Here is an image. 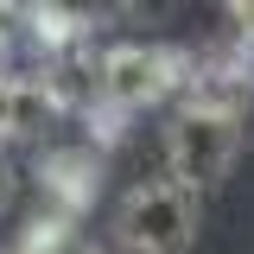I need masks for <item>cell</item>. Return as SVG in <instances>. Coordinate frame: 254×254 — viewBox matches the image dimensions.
<instances>
[{
    "instance_id": "3",
    "label": "cell",
    "mask_w": 254,
    "mask_h": 254,
    "mask_svg": "<svg viewBox=\"0 0 254 254\" xmlns=\"http://www.w3.org/2000/svg\"><path fill=\"white\" fill-rule=\"evenodd\" d=\"M185 83V51L153 45V38H133L102 51V108L108 115H140Z\"/></svg>"
},
{
    "instance_id": "5",
    "label": "cell",
    "mask_w": 254,
    "mask_h": 254,
    "mask_svg": "<svg viewBox=\"0 0 254 254\" xmlns=\"http://www.w3.org/2000/svg\"><path fill=\"white\" fill-rule=\"evenodd\" d=\"M6 203H13V165L0 159V210H6Z\"/></svg>"
},
{
    "instance_id": "6",
    "label": "cell",
    "mask_w": 254,
    "mask_h": 254,
    "mask_svg": "<svg viewBox=\"0 0 254 254\" xmlns=\"http://www.w3.org/2000/svg\"><path fill=\"white\" fill-rule=\"evenodd\" d=\"M0 51H6V26H0ZM0 70H6V64H0Z\"/></svg>"
},
{
    "instance_id": "1",
    "label": "cell",
    "mask_w": 254,
    "mask_h": 254,
    "mask_svg": "<svg viewBox=\"0 0 254 254\" xmlns=\"http://www.w3.org/2000/svg\"><path fill=\"white\" fill-rule=\"evenodd\" d=\"M165 165H172V185L197 190V197L210 185H222L235 165V108L185 102L165 127Z\"/></svg>"
},
{
    "instance_id": "4",
    "label": "cell",
    "mask_w": 254,
    "mask_h": 254,
    "mask_svg": "<svg viewBox=\"0 0 254 254\" xmlns=\"http://www.w3.org/2000/svg\"><path fill=\"white\" fill-rule=\"evenodd\" d=\"M0 140H13V70H0Z\"/></svg>"
},
{
    "instance_id": "2",
    "label": "cell",
    "mask_w": 254,
    "mask_h": 254,
    "mask_svg": "<svg viewBox=\"0 0 254 254\" xmlns=\"http://www.w3.org/2000/svg\"><path fill=\"white\" fill-rule=\"evenodd\" d=\"M197 190L172 185V178H153V185H133L121 197V248L127 254H185L197 242Z\"/></svg>"
}]
</instances>
